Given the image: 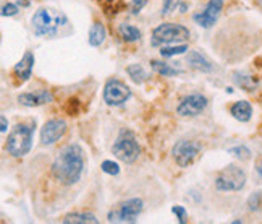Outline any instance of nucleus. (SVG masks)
<instances>
[{"mask_svg":"<svg viewBox=\"0 0 262 224\" xmlns=\"http://www.w3.org/2000/svg\"><path fill=\"white\" fill-rule=\"evenodd\" d=\"M144 209V201L141 198H128L115 205L107 214L108 222H136Z\"/></svg>","mask_w":262,"mask_h":224,"instance_id":"obj_7","label":"nucleus"},{"mask_svg":"<svg viewBox=\"0 0 262 224\" xmlns=\"http://www.w3.org/2000/svg\"><path fill=\"white\" fill-rule=\"evenodd\" d=\"M209 104L207 98L199 93H193V95H188L180 101V104L177 106V114L180 117H198L201 115Z\"/></svg>","mask_w":262,"mask_h":224,"instance_id":"obj_10","label":"nucleus"},{"mask_svg":"<svg viewBox=\"0 0 262 224\" xmlns=\"http://www.w3.org/2000/svg\"><path fill=\"white\" fill-rule=\"evenodd\" d=\"M222 9H223V0H209L206 9L193 15L194 23L204 28V30H209V28H212L217 23V20L222 13Z\"/></svg>","mask_w":262,"mask_h":224,"instance_id":"obj_11","label":"nucleus"},{"mask_svg":"<svg viewBox=\"0 0 262 224\" xmlns=\"http://www.w3.org/2000/svg\"><path fill=\"white\" fill-rule=\"evenodd\" d=\"M235 80H236V83L239 85V86H243V88H246L247 91H252V88H254V83L251 82V78L249 77H243V78H239V75H236L235 77Z\"/></svg>","mask_w":262,"mask_h":224,"instance_id":"obj_30","label":"nucleus"},{"mask_svg":"<svg viewBox=\"0 0 262 224\" xmlns=\"http://www.w3.org/2000/svg\"><path fill=\"white\" fill-rule=\"evenodd\" d=\"M18 5H23V7H28V5H29V0H18Z\"/></svg>","mask_w":262,"mask_h":224,"instance_id":"obj_33","label":"nucleus"},{"mask_svg":"<svg viewBox=\"0 0 262 224\" xmlns=\"http://www.w3.org/2000/svg\"><path fill=\"white\" fill-rule=\"evenodd\" d=\"M186 63L196 71H202V73H210L214 70V65L206 55H202L198 50H189L186 54Z\"/></svg>","mask_w":262,"mask_h":224,"instance_id":"obj_15","label":"nucleus"},{"mask_svg":"<svg viewBox=\"0 0 262 224\" xmlns=\"http://www.w3.org/2000/svg\"><path fill=\"white\" fill-rule=\"evenodd\" d=\"M189 36H191V33H189V30L183 25L162 23L152 30L151 46L162 47V46H169V44H177V42H185L189 39Z\"/></svg>","mask_w":262,"mask_h":224,"instance_id":"obj_5","label":"nucleus"},{"mask_svg":"<svg viewBox=\"0 0 262 224\" xmlns=\"http://www.w3.org/2000/svg\"><path fill=\"white\" fill-rule=\"evenodd\" d=\"M256 2H257V4H259L260 7H262V0H256Z\"/></svg>","mask_w":262,"mask_h":224,"instance_id":"obj_36","label":"nucleus"},{"mask_svg":"<svg viewBox=\"0 0 262 224\" xmlns=\"http://www.w3.org/2000/svg\"><path fill=\"white\" fill-rule=\"evenodd\" d=\"M34 54L31 50H26L25 55L21 57V60L13 67V77L18 83H26L33 75V68H34Z\"/></svg>","mask_w":262,"mask_h":224,"instance_id":"obj_13","label":"nucleus"},{"mask_svg":"<svg viewBox=\"0 0 262 224\" xmlns=\"http://www.w3.org/2000/svg\"><path fill=\"white\" fill-rule=\"evenodd\" d=\"M18 12V4H5L2 7V17H15Z\"/></svg>","mask_w":262,"mask_h":224,"instance_id":"obj_28","label":"nucleus"},{"mask_svg":"<svg viewBox=\"0 0 262 224\" xmlns=\"http://www.w3.org/2000/svg\"><path fill=\"white\" fill-rule=\"evenodd\" d=\"M34 128H36V122H33V120L20 122V124L15 125L10 130L9 138H7V143H5L7 153L13 158L26 156L33 148Z\"/></svg>","mask_w":262,"mask_h":224,"instance_id":"obj_3","label":"nucleus"},{"mask_svg":"<svg viewBox=\"0 0 262 224\" xmlns=\"http://www.w3.org/2000/svg\"><path fill=\"white\" fill-rule=\"evenodd\" d=\"M148 2H149V0H131V2H129V12L133 13V15H138V13L144 9Z\"/></svg>","mask_w":262,"mask_h":224,"instance_id":"obj_27","label":"nucleus"},{"mask_svg":"<svg viewBox=\"0 0 262 224\" xmlns=\"http://www.w3.org/2000/svg\"><path fill=\"white\" fill-rule=\"evenodd\" d=\"M228 153L233 155L236 158V160L239 161H247V160H251V150L244 146V144H239V146H233L228 150Z\"/></svg>","mask_w":262,"mask_h":224,"instance_id":"obj_23","label":"nucleus"},{"mask_svg":"<svg viewBox=\"0 0 262 224\" xmlns=\"http://www.w3.org/2000/svg\"><path fill=\"white\" fill-rule=\"evenodd\" d=\"M246 172L236 164H228L215 176V189L218 192H239L246 185Z\"/></svg>","mask_w":262,"mask_h":224,"instance_id":"obj_6","label":"nucleus"},{"mask_svg":"<svg viewBox=\"0 0 262 224\" xmlns=\"http://www.w3.org/2000/svg\"><path fill=\"white\" fill-rule=\"evenodd\" d=\"M231 222H233V224H241L243 221H241V219H233Z\"/></svg>","mask_w":262,"mask_h":224,"instance_id":"obj_35","label":"nucleus"},{"mask_svg":"<svg viewBox=\"0 0 262 224\" xmlns=\"http://www.w3.org/2000/svg\"><path fill=\"white\" fill-rule=\"evenodd\" d=\"M186 9H188V5H186V4H181V5H180V10H181V13H185V12H186Z\"/></svg>","mask_w":262,"mask_h":224,"instance_id":"obj_34","label":"nucleus"},{"mask_svg":"<svg viewBox=\"0 0 262 224\" xmlns=\"http://www.w3.org/2000/svg\"><path fill=\"white\" fill-rule=\"evenodd\" d=\"M172 213L177 216L178 222H181V224H186L188 222V211L185 209V206L175 205V206H172Z\"/></svg>","mask_w":262,"mask_h":224,"instance_id":"obj_26","label":"nucleus"},{"mask_svg":"<svg viewBox=\"0 0 262 224\" xmlns=\"http://www.w3.org/2000/svg\"><path fill=\"white\" fill-rule=\"evenodd\" d=\"M68 25V18L63 12L55 9H42L36 10L31 18L33 33L38 38H55L63 26Z\"/></svg>","mask_w":262,"mask_h":224,"instance_id":"obj_2","label":"nucleus"},{"mask_svg":"<svg viewBox=\"0 0 262 224\" xmlns=\"http://www.w3.org/2000/svg\"><path fill=\"white\" fill-rule=\"evenodd\" d=\"M116 31H118V36L125 42H136L141 39V31L133 25L121 23V25H118V30Z\"/></svg>","mask_w":262,"mask_h":224,"instance_id":"obj_19","label":"nucleus"},{"mask_svg":"<svg viewBox=\"0 0 262 224\" xmlns=\"http://www.w3.org/2000/svg\"><path fill=\"white\" fill-rule=\"evenodd\" d=\"M52 99L54 96L49 90H41L36 93H21L18 96V103L26 107H39V106L52 103Z\"/></svg>","mask_w":262,"mask_h":224,"instance_id":"obj_14","label":"nucleus"},{"mask_svg":"<svg viewBox=\"0 0 262 224\" xmlns=\"http://www.w3.org/2000/svg\"><path fill=\"white\" fill-rule=\"evenodd\" d=\"M112 155L126 164H133L141 155V146L136 135L128 128H121L115 143L112 144Z\"/></svg>","mask_w":262,"mask_h":224,"instance_id":"obj_4","label":"nucleus"},{"mask_svg":"<svg viewBox=\"0 0 262 224\" xmlns=\"http://www.w3.org/2000/svg\"><path fill=\"white\" fill-rule=\"evenodd\" d=\"M67 133V122L63 119H50L41 128V144L49 146L63 138Z\"/></svg>","mask_w":262,"mask_h":224,"instance_id":"obj_12","label":"nucleus"},{"mask_svg":"<svg viewBox=\"0 0 262 224\" xmlns=\"http://www.w3.org/2000/svg\"><path fill=\"white\" fill-rule=\"evenodd\" d=\"M151 67L156 73L162 75V77H177L180 75V70L172 67L170 63L167 62H160V60H151Z\"/></svg>","mask_w":262,"mask_h":224,"instance_id":"obj_21","label":"nucleus"},{"mask_svg":"<svg viewBox=\"0 0 262 224\" xmlns=\"http://www.w3.org/2000/svg\"><path fill=\"white\" fill-rule=\"evenodd\" d=\"M63 224H97L99 219L89 211H75L63 216Z\"/></svg>","mask_w":262,"mask_h":224,"instance_id":"obj_17","label":"nucleus"},{"mask_svg":"<svg viewBox=\"0 0 262 224\" xmlns=\"http://www.w3.org/2000/svg\"><path fill=\"white\" fill-rule=\"evenodd\" d=\"M102 96H104L107 106H121L131 98V90L118 78H110L104 86V95Z\"/></svg>","mask_w":262,"mask_h":224,"instance_id":"obj_9","label":"nucleus"},{"mask_svg":"<svg viewBox=\"0 0 262 224\" xmlns=\"http://www.w3.org/2000/svg\"><path fill=\"white\" fill-rule=\"evenodd\" d=\"M230 114L239 122H249L252 117V106L247 101H236L231 104Z\"/></svg>","mask_w":262,"mask_h":224,"instance_id":"obj_16","label":"nucleus"},{"mask_svg":"<svg viewBox=\"0 0 262 224\" xmlns=\"http://www.w3.org/2000/svg\"><path fill=\"white\" fill-rule=\"evenodd\" d=\"M100 169L105 172V174L108 176H118L120 174V166L118 163H115V161H110V160H107L100 164Z\"/></svg>","mask_w":262,"mask_h":224,"instance_id":"obj_25","label":"nucleus"},{"mask_svg":"<svg viewBox=\"0 0 262 224\" xmlns=\"http://www.w3.org/2000/svg\"><path fill=\"white\" fill-rule=\"evenodd\" d=\"M256 171H257V174L262 177V158H260V160L256 163Z\"/></svg>","mask_w":262,"mask_h":224,"instance_id":"obj_32","label":"nucleus"},{"mask_svg":"<svg viewBox=\"0 0 262 224\" xmlns=\"http://www.w3.org/2000/svg\"><path fill=\"white\" fill-rule=\"evenodd\" d=\"M7 130H9V120H7L5 115H2V117H0V132L5 133Z\"/></svg>","mask_w":262,"mask_h":224,"instance_id":"obj_31","label":"nucleus"},{"mask_svg":"<svg viewBox=\"0 0 262 224\" xmlns=\"http://www.w3.org/2000/svg\"><path fill=\"white\" fill-rule=\"evenodd\" d=\"M126 73H128V77L136 85H141V83H144L149 78V73L144 70V67H143V65H140V63H131V65H128V67H126Z\"/></svg>","mask_w":262,"mask_h":224,"instance_id":"obj_20","label":"nucleus"},{"mask_svg":"<svg viewBox=\"0 0 262 224\" xmlns=\"http://www.w3.org/2000/svg\"><path fill=\"white\" fill-rule=\"evenodd\" d=\"M189 50V47L186 44H175V46H162L160 47V55L167 59V57H175V55H181V54H186Z\"/></svg>","mask_w":262,"mask_h":224,"instance_id":"obj_22","label":"nucleus"},{"mask_svg":"<svg viewBox=\"0 0 262 224\" xmlns=\"http://www.w3.org/2000/svg\"><path fill=\"white\" fill-rule=\"evenodd\" d=\"M52 176L63 185L76 184L84 171V151L78 143H70L60 150L52 163Z\"/></svg>","mask_w":262,"mask_h":224,"instance_id":"obj_1","label":"nucleus"},{"mask_svg":"<svg viewBox=\"0 0 262 224\" xmlns=\"http://www.w3.org/2000/svg\"><path fill=\"white\" fill-rule=\"evenodd\" d=\"M199 151H201V146L196 141L180 140L173 144L172 156L180 168H188V166H191L196 161V158L199 156Z\"/></svg>","mask_w":262,"mask_h":224,"instance_id":"obj_8","label":"nucleus"},{"mask_svg":"<svg viewBox=\"0 0 262 224\" xmlns=\"http://www.w3.org/2000/svg\"><path fill=\"white\" fill-rule=\"evenodd\" d=\"M107 38V31H105V26L96 21L91 28H89V34H87V41L92 47H99L104 44V41Z\"/></svg>","mask_w":262,"mask_h":224,"instance_id":"obj_18","label":"nucleus"},{"mask_svg":"<svg viewBox=\"0 0 262 224\" xmlns=\"http://www.w3.org/2000/svg\"><path fill=\"white\" fill-rule=\"evenodd\" d=\"M247 208H249V211H259L262 208V193L260 192L251 193V197L247 198Z\"/></svg>","mask_w":262,"mask_h":224,"instance_id":"obj_24","label":"nucleus"},{"mask_svg":"<svg viewBox=\"0 0 262 224\" xmlns=\"http://www.w3.org/2000/svg\"><path fill=\"white\" fill-rule=\"evenodd\" d=\"M180 0H164V5H162V15H169L172 10H175L178 7Z\"/></svg>","mask_w":262,"mask_h":224,"instance_id":"obj_29","label":"nucleus"}]
</instances>
